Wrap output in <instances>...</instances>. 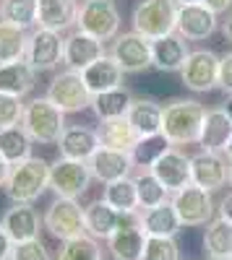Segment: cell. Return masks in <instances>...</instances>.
<instances>
[{"label":"cell","instance_id":"20","mask_svg":"<svg viewBox=\"0 0 232 260\" xmlns=\"http://www.w3.org/2000/svg\"><path fill=\"white\" fill-rule=\"evenodd\" d=\"M146 234L141 226V216L136 221H128L118 226L110 240H107V250L112 255V260H141L143 257V247H146Z\"/></svg>","mask_w":232,"mask_h":260},{"label":"cell","instance_id":"16","mask_svg":"<svg viewBox=\"0 0 232 260\" xmlns=\"http://www.w3.org/2000/svg\"><path fill=\"white\" fill-rule=\"evenodd\" d=\"M102 55H107L104 52V42H99L97 37L86 34V31H71L66 39H63V65L71 71H83V68H89L92 62H97Z\"/></svg>","mask_w":232,"mask_h":260},{"label":"cell","instance_id":"27","mask_svg":"<svg viewBox=\"0 0 232 260\" xmlns=\"http://www.w3.org/2000/svg\"><path fill=\"white\" fill-rule=\"evenodd\" d=\"M141 226L149 237H175L183 229V221H180L172 201H167L162 206L141 211Z\"/></svg>","mask_w":232,"mask_h":260},{"label":"cell","instance_id":"22","mask_svg":"<svg viewBox=\"0 0 232 260\" xmlns=\"http://www.w3.org/2000/svg\"><path fill=\"white\" fill-rule=\"evenodd\" d=\"M188 55H191V50H188V39H183L178 31L152 42V57H154V68L157 71L180 73Z\"/></svg>","mask_w":232,"mask_h":260},{"label":"cell","instance_id":"41","mask_svg":"<svg viewBox=\"0 0 232 260\" xmlns=\"http://www.w3.org/2000/svg\"><path fill=\"white\" fill-rule=\"evenodd\" d=\"M11 260H52L50 250L45 247V242L39 240H26V242H16L11 250Z\"/></svg>","mask_w":232,"mask_h":260},{"label":"cell","instance_id":"5","mask_svg":"<svg viewBox=\"0 0 232 260\" xmlns=\"http://www.w3.org/2000/svg\"><path fill=\"white\" fill-rule=\"evenodd\" d=\"M76 26L97 37L99 42H110L118 37L120 29V11L112 0H83L78 6Z\"/></svg>","mask_w":232,"mask_h":260},{"label":"cell","instance_id":"21","mask_svg":"<svg viewBox=\"0 0 232 260\" xmlns=\"http://www.w3.org/2000/svg\"><path fill=\"white\" fill-rule=\"evenodd\" d=\"M3 229L6 234L16 242H26V240H37L39 229L45 226V221L39 219V213L32 208V203H13L6 213H3Z\"/></svg>","mask_w":232,"mask_h":260},{"label":"cell","instance_id":"12","mask_svg":"<svg viewBox=\"0 0 232 260\" xmlns=\"http://www.w3.org/2000/svg\"><path fill=\"white\" fill-rule=\"evenodd\" d=\"M149 169L154 172L157 180L170 192H178V190L191 185V156L183 154V151L175 148V146L164 148L162 154L149 164Z\"/></svg>","mask_w":232,"mask_h":260},{"label":"cell","instance_id":"10","mask_svg":"<svg viewBox=\"0 0 232 260\" xmlns=\"http://www.w3.org/2000/svg\"><path fill=\"white\" fill-rule=\"evenodd\" d=\"M92 182V172L86 161H76V159H57L50 164V187L57 198H78L89 190Z\"/></svg>","mask_w":232,"mask_h":260},{"label":"cell","instance_id":"25","mask_svg":"<svg viewBox=\"0 0 232 260\" xmlns=\"http://www.w3.org/2000/svg\"><path fill=\"white\" fill-rule=\"evenodd\" d=\"M83 81H86L92 96L94 94H102V91H110V89H118V86H123V68L115 62L112 55H102L97 62H92L89 68L81 71Z\"/></svg>","mask_w":232,"mask_h":260},{"label":"cell","instance_id":"23","mask_svg":"<svg viewBox=\"0 0 232 260\" xmlns=\"http://www.w3.org/2000/svg\"><path fill=\"white\" fill-rule=\"evenodd\" d=\"M229 138H232V117L227 115V110L224 107L209 110L201 125V136H198L201 151H219V154H224Z\"/></svg>","mask_w":232,"mask_h":260},{"label":"cell","instance_id":"8","mask_svg":"<svg viewBox=\"0 0 232 260\" xmlns=\"http://www.w3.org/2000/svg\"><path fill=\"white\" fill-rule=\"evenodd\" d=\"M110 55L115 62L123 68V73H143L154 68V57H152V39H146L136 31H125L118 34L112 42Z\"/></svg>","mask_w":232,"mask_h":260},{"label":"cell","instance_id":"18","mask_svg":"<svg viewBox=\"0 0 232 260\" xmlns=\"http://www.w3.org/2000/svg\"><path fill=\"white\" fill-rule=\"evenodd\" d=\"M141 213H120L115 211L110 203H104L102 198L99 201H92L89 206H83V221H86V234L94 237V240H110V234L128 224V221H136Z\"/></svg>","mask_w":232,"mask_h":260},{"label":"cell","instance_id":"54","mask_svg":"<svg viewBox=\"0 0 232 260\" xmlns=\"http://www.w3.org/2000/svg\"><path fill=\"white\" fill-rule=\"evenodd\" d=\"M180 260H183V257H180Z\"/></svg>","mask_w":232,"mask_h":260},{"label":"cell","instance_id":"53","mask_svg":"<svg viewBox=\"0 0 232 260\" xmlns=\"http://www.w3.org/2000/svg\"><path fill=\"white\" fill-rule=\"evenodd\" d=\"M227 260H232V255H229V257H227Z\"/></svg>","mask_w":232,"mask_h":260},{"label":"cell","instance_id":"13","mask_svg":"<svg viewBox=\"0 0 232 260\" xmlns=\"http://www.w3.org/2000/svg\"><path fill=\"white\" fill-rule=\"evenodd\" d=\"M191 182L214 192L229 182V161L219 151H198L191 156Z\"/></svg>","mask_w":232,"mask_h":260},{"label":"cell","instance_id":"15","mask_svg":"<svg viewBox=\"0 0 232 260\" xmlns=\"http://www.w3.org/2000/svg\"><path fill=\"white\" fill-rule=\"evenodd\" d=\"M24 60L37 73L57 68V62H63V37L57 31H50V29H37L34 34H29Z\"/></svg>","mask_w":232,"mask_h":260},{"label":"cell","instance_id":"17","mask_svg":"<svg viewBox=\"0 0 232 260\" xmlns=\"http://www.w3.org/2000/svg\"><path fill=\"white\" fill-rule=\"evenodd\" d=\"M217 13L212 8H206L204 3H188L178 6V24L175 31L188 39V42H201L206 37H212L217 31Z\"/></svg>","mask_w":232,"mask_h":260},{"label":"cell","instance_id":"33","mask_svg":"<svg viewBox=\"0 0 232 260\" xmlns=\"http://www.w3.org/2000/svg\"><path fill=\"white\" fill-rule=\"evenodd\" d=\"M32 143L34 141L29 138V133L21 125H11V127L0 130V156L11 167L32 156Z\"/></svg>","mask_w":232,"mask_h":260},{"label":"cell","instance_id":"34","mask_svg":"<svg viewBox=\"0 0 232 260\" xmlns=\"http://www.w3.org/2000/svg\"><path fill=\"white\" fill-rule=\"evenodd\" d=\"M26 45H29L26 29L0 21V65L24 60L26 57Z\"/></svg>","mask_w":232,"mask_h":260},{"label":"cell","instance_id":"31","mask_svg":"<svg viewBox=\"0 0 232 260\" xmlns=\"http://www.w3.org/2000/svg\"><path fill=\"white\" fill-rule=\"evenodd\" d=\"M102 201L110 203L120 213H138V190L133 177H120L115 182H107L102 190Z\"/></svg>","mask_w":232,"mask_h":260},{"label":"cell","instance_id":"3","mask_svg":"<svg viewBox=\"0 0 232 260\" xmlns=\"http://www.w3.org/2000/svg\"><path fill=\"white\" fill-rule=\"evenodd\" d=\"M21 127L26 130L34 143L52 146L60 141L63 130H66V112L57 104H52L47 96H37V99L26 102Z\"/></svg>","mask_w":232,"mask_h":260},{"label":"cell","instance_id":"52","mask_svg":"<svg viewBox=\"0 0 232 260\" xmlns=\"http://www.w3.org/2000/svg\"><path fill=\"white\" fill-rule=\"evenodd\" d=\"M206 260H224V257H206Z\"/></svg>","mask_w":232,"mask_h":260},{"label":"cell","instance_id":"42","mask_svg":"<svg viewBox=\"0 0 232 260\" xmlns=\"http://www.w3.org/2000/svg\"><path fill=\"white\" fill-rule=\"evenodd\" d=\"M219 89L224 94H232V52L219 57Z\"/></svg>","mask_w":232,"mask_h":260},{"label":"cell","instance_id":"32","mask_svg":"<svg viewBox=\"0 0 232 260\" xmlns=\"http://www.w3.org/2000/svg\"><path fill=\"white\" fill-rule=\"evenodd\" d=\"M204 252L209 257H224V260L232 255V221H227L224 216H217L206 224Z\"/></svg>","mask_w":232,"mask_h":260},{"label":"cell","instance_id":"50","mask_svg":"<svg viewBox=\"0 0 232 260\" xmlns=\"http://www.w3.org/2000/svg\"><path fill=\"white\" fill-rule=\"evenodd\" d=\"M178 6H188V3H201V0H175Z\"/></svg>","mask_w":232,"mask_h":260},{"label":"cell","instance_id":"37","mask_svg":"<svg viewBox=\"0 0 232 260\" xmlns=\"http://www.w3.org/2000/svg\"><path fill=\"white\" fill-rule=\"evenodd\" d=\"M57 260H102V247L94 237L81 234V237H73V240L63 242Z\"/></svg>","mask_w":232,"mask_h":260},{"label":"cell","instance_id":"48","mask_svg":"<svg viewBox=\"0 0 232 260\" xmlns=\"http://www.w3.org/2000/svg\"><path fill=\"white\" fill-rule=\"evenodd\" d=\"M224 156H227V161L232 164V138H229V143H227V148H224Z\"/></svg>","mask_w":232,"mask_h":260},{"label":"cell","instance_id":"49","mask_svg":"<svg viewBox=\"0 0 232 260\" xmlns=\"http://www.w3.org/2000/svg\"><path fill=\"white\" fill-rule=\"evenodd\" d=\"M224 110H227V115L232 117V94H229V99H227V104H224Z\"/></svg>","mask_w":232,"mask_h":260},{"label":"cell","instance_id":"7","mask_svg":"<svg viewBox=\"0 0 232 260\" xmlns=\"http://www.w3.org/2000/svg\"><path fill=\"white\" fill-rule=\"evenodd\" d=\"M42 221H45V229L60 242L86 234L83 208L76 203V198H55L45 211V216H42Z\"/></svg>","mask_w":232,"mask_h":260},{"label":"cell","instance_id":"38","mask_svg":"<svg viewBox=\"0 0 232 260\" xmlns=\"http://www.w3.org/2000/svg\"><path fill=\"white\" fill-rule=\"evenodd\" d=\"M141 260H180V247L175 237H146Z\"/></svg>","mask_w":232,"mask_h":260},{"label":"cell","instance_id":"35","mask_svg":"<svg viewBox=\"0 0 232 260\" xmlns=\"http://www.w3.org/2000/svg\"><path fill=\"white\" fill-rule=\"evenodd\" d=\"M136 180V190H138V206L146 211V208H154V206H162L170 201V190H167L152 169L141 172V175L133 177Z\"/></svg>","mask_w":232,"mask_h":260},{"label":"cell","instance_id":"28","mask_svg":"<svg viewBox=\"0 0 232 260\" xmlns=\"http://www.w3.org/2000/svg\"><path fill=\"white\" fill-rule=\"evenodd\" d=\"M128 122L141 133V138H152V136H162V117H164V107L152 102V99H136L131 102L128 110Z\"/></svg>","mask_w":232,"mask_h":260},{"label":"cell","instance_id":"45","mask_svg":"<svg viewBox=\"0 0 232 260\" xmlns=\"http://www.w3.org/2000/svg\"><path fill=\"white\" fill-rule=\"evenodd\" d=\"M219 216H224L227 221H232V192L227 195V198H222V203H219Z\"/></svg>","mask_w":232,"mask_h":260},{"label":"cell","instance_id":"40","mask_svg":"<svg viewBox=\"0 0 232 260\" xmlns=\"http://www.w3.org/2000/svg\"><path fill=\"white\" fill-rule=\"evenodd\" d=\"M24 102L18 96L11 94H0V130L11 127V125H21V117H24Z\"/></svg>","mask_w":232,"mask_h":260},{"label":"cell","instance_id":"36","mask_svg":"<svg viewBox=\"0 0 232 260\" xmlns=\"http://www.w3.org/2000/svg\"><path fill=\"white\" fill-rule=\"evenodd\" d=\"M37 3L39 0H0V21L29 29L37 24Z\"/></svg>","mask_w":232,"mask_h":260},{"label":"cell","instance_id":"51","mask_svg":"<svg viewBox=\"0 0 232 260\" xmlns=\"http://www.w3.org/2000/svg\"><path fill=\"white\" fill-rule=\"evenodd\" d=\"M229 187H232V164H229Z\"/></svg>","mask_w":232,"mask_h":260},{"label":"cell","instance_id":"29","mask_svg":"<svg viewBox=\"0 0 232 260\" xmlns=\"http://www.w3.org/2000/svg\"><path fill=\"white\" fill-rule=\"evenodd\" d=\"M97 133H99L102 146H110V148H118V151H131V154L138 148V143L143 141L141 133L128 122V117L102 122Z\"/></svg>","mask_w":232,"mask_h":260},{"label":"cell","instance_id":"9","mask_svg":"<svg viewBox=\"0 0 232 260\" xmlns=\"http://www.w3.org/2000/svg\"><path fill=\"white\" fill-rule=\"evenodd\" d=\"M180 78L185 83V89H191L196 94L219 89V55L212 50H193L183 65Z\"/></svg>","mask_w":232,"mask_h":260},{"label":"cell","instance_id":"6","mask_svg":"<svg viewBox=\"0 0 232 260\" xmlns=\"http://www.w3.org/2000/svg\"><path fill=\"white\" fill-rule=\"evenodd\" d=\"M45 96L52 104H57L66 115L81 112V110H86V107H92V91H89L86 81H83V76L78 71H71V68H66L50 81V89H47Z\"/></svg>","mask_w":232,"mask_h":260},{"label":"cell","instance_id":"47","mask_svg":"<svg viewBox=\"0 0 232 260\" xmlns=\"http://www.w3.org/2000/svg\"><path fill=\"white\" fill-rule=\"evenodd\" d=\"M8 175H11V164L0 156V187H6V180H8Z\"/></svg>","mask_w":232,"mask_h":260},{"label":"cell","instance_id":"43","mask_svg":"<svg viewBox=\"0 0 232 260\" xmlns=\"http://www.w3.org/2000/svg\"><path fill=\"white\" fill-rule=\"evenodd\" d=\"M11 250H13V240L6 234L3 224H0V260H11Z\"/></svg>","mask_w":232,"mask_h":260},{"label":"cell","instance_id":"26","mask_svg":"<svg viewBox=\"0 0 232 260\" xmlns=\"http://www.w3.org/2000/svg\"><path fill=\"white\" fill-rule=\"evenodd\" d=\"M34 83H37V71L26 60L0 65V94H11V96L24 99L26 94H32Z\"/></svg>","mask_w":232,"mask_h":260},{"label":"cell","instance_id":"44","mask_svg":"<svg viewBox=\"0 0 232 260\" xmlns=\"http://www.w3.org/2000/svg\"><path fill=\"white\" fill-rule=\"evenodd\" d=\"M201 3H204L206 8H212L217 16H219V13H227V11L232 8V0H201Z\"/></svg>","mask_w":232,"mask_h":260},{"label":"cell","instance_id":"24","mask_svg":"<svg viewBox=\"0 0 232 260\" xmlns=\"http://www.w3.org/2000/svg\"><path fill=\"white\" fill-rule=\"evenodd\" d=\"M78 6L76 0H39L37 3V29L66 31L76 24Z\"/></svg>","mask_w":232,"mask_h":260},{"label":"cell","instance_id":"2","mask_svg":"<svg viewBox=\"0 0 232 260\" xmlns=\"http://www.w3.org/2000/svg\"><path fill=\"white\" fill-rule=\"evenodd\" d=\"M50 187V164L39 156H29L11 167L6 180V195L11 203H34Z\"/></svg>","mask_w":232,"mask_h":260},{"label":"cell","instance_id":"39","mask_svg":"<svg viewBox=\"0 0 232 260\" xmlns=\"http://www.w3.org/2000/svg\"><path fill=\"white\" fill-rule=\"evenodd\" d=\"M164 148H170V141H167L164 136H152V138H143L138 143V148L133 151V156H136V164H143V167H149Z\"/></svg>","mask_w":232,"mask_h":260},{"label":"cell","instance_id":"11","mask_svg":"<svg viewBox=\"0 0 232 260\" xmlns=\"http://www.w3.org/2000/svg\"><path fill=\"white\" fill-rule=\"evenodd\" d=\"M172 206L180 216L183 226H206L214 219V203H212V192L198 187V185H188L178 192H172Z\"/></svg>","mask_w":232,"mask_h":260},{"label":"cell","instance_id":"19","mask_svg":"<svg viewBox=\"0 0 232 260\" xmlns=\"http://www.w3.org/2000/svg\"><path fill=\"white\" fill-rule=\"evenodd\" d=\"M99 146H102L99 133L86 125H66V130H63V136L57 141L60 156L76 159V161H89L97 154Z\"/></svg>","mask_w":232,"mask_h":260},{"label":"cell","instance_id":"30","mask_svg":"<svg viewBox=\"0 0 232 260\" xmlns=\"http://www.w3.org/2000/svg\"><path fill=\"white\" fill-rule=\"evenodd\" d=\"M131 102H133V94L125 89V86H118V89H110V91H102V94L92 96V112L102 122L120 120V117L128 115Z\"/></svg>","mask_w":232,"mask_h":260},{"label":"cell","instance_id":"46","mask_svg":"<svg viewBox=\"0 0 232 260\" xmlns=\"http://www.w3.org/2000/svg\"><path fill=\"white\" fill-rule=\"evenodd\" d=\"M222 34H224V39L232 45V11L227 13V18L222 21Z\"/></svg>","mask_w":232,"mask_h":260},{"label":"cell","instance_id":"4","mask_svg":"<svg viewBox=\"0 0 232 260\" xmlns=\"http://www.w3.org/2000/svg\"><path fill=\"white\" fill-rule=\"evenodd\" d=\"M133 31L146 39H159L175 31L178 24V3L175 0H141L131 16Z\"/></svg>","mask_w":232,"mask_h":260},{"label":"cell","instance_id":"1","mask_svg":"<svg viewBox=\"0 0 232 260\" xmlns=\"http://www.w3.org/2000/svg\"><path fill=\"white\" fill-rule=\"evenodd\" d=\"M206 110L196 99H172L164 104L162 117V136L170 141V146H188L198 143L201 125H204Z\"/></svg>","mask_w":232,"mask_h":260},{"label":"cell","instance_id":"14","mask_svg":"<svg viewBox=\"0 0 232 260\" xmlns=\"http://www.w3.org/2000/svg\"><path fill=\"white\" fill-rule=\"evenodd\" d=\"M89 164V172H92V180H99V182H115L120 177H131V172L136 167V156L131 151H118V148H110V146H99L97 154L86 161Z\"/></svg>","mask_w":232,"mask_h":260}]
</instances>
